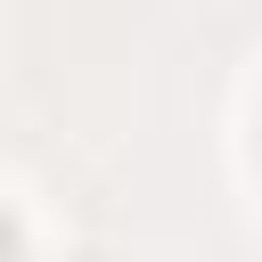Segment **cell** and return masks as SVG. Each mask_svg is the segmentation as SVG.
Returning <instances> with one entry per match:
<instances>
[{"mask_svg": "<svg viewBox=\"0 0 262 262\" xmlns=\"http://www.w3.org/2000/svg\"><path fill=\"white\" fill-rule=\"evenodd\" d=\"M0 262H16V229L8 221H0Z\"/></svg>", "mask_w": 262, "mask_h": 262, "instance_id": "cell-1", "label": "cell"}]
</instances>
